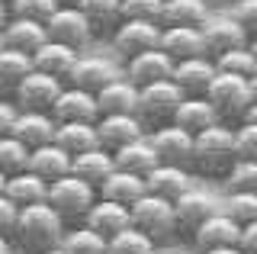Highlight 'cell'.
I'll return each instance as SVG.
<instances>
[{"mask_svg":"<svg viewBox=\"0 0 257 254\" xmlns=\"http://www.w3.org/2000/svg\"><path fill=\"white\" fill-rule=\"evenodd\" d=\"M64 219L52 209L48 203H36V206H23L16 228L10 235V241L20 248L23 254H45L52 248H61L64 241Z\"/></svg>","mask_w":257,"mask_h":254,"instance_id":"6da1fadb","label":"cell"},{"mask_svg":"<svg viewBox=\"0 0 257 254\" xmlns=\"http://www.w3.org/2000/svg\"><path fill=\"white\" fill-rule=\"evenodd\" d=\"M238 161L235 152V125H212V129L193 136V164L190 171L203 174L212 180H225V174L231 171V164Z\"/></svg>","mask_w":257,"mask_h":254,"instance_id":"7a4b0ae2","label":"cell"},{"mask_svg":"<svg viewBox=\"0 0 257 254\" xmlns=\"http://www.w3.org/2000/svg\"><path fill=\"white\" fill-rule=\"evenodd\" d=\"M206 100L212 103L215 116H219V122L225 125H241L247 116V109H251L254 103V93H251V84H247V77H235V74H215L212 84H209L206 90Z\"/></svg>","mask_w":257,"mask_h":254,"instance_id":"3957f363","label":"cell"},{"mask_svg":"<svg viewBox=\"0 0 257 254\" xmlns=\"http://www.w3.org/2000/svg\"><path fill=\"white\" fill-rule=\"evenodd\" d=\"M100 200V193H96V187H90L87 180L74 177V174H68V177H58L48 184V206H52L55 212L64 219V225H84L87 212H90V206Z\"/></svg>","mask_w":257,"mask_h":254,"instance_id":"277c9868","label":"cell"},{"mask_svg":"<svg viewBox=\"0 0 257 254\" xmlns=\"http://www.w3.org/2000/svg\"><path fill=\"white\" fill-rule=\"evenodd\" d=\"M128 216H132V225L145 232L151 241L158 244H167L177 238V219H174V203L161 200L155 193H145L139 196L132 206H128Z\"/></svg>","mask_w":257,"mask_h":254,"instance_id":"5b68a950","label":"cell"},{"mask_svg":"<svg viewBox=\"0 0 257 254\" xmlns=\"http://www.w3.org/2000/svg\"><path fill=\"white\" fill-rule=\"evenodd\" d=\"M180 103H183L180 87L174 81H158V84L139 87V109H135V116L151 132V129H161V125H171Z\"/></svg>","mask_w":257,"mask_h":254,"instance_id":"8992f818","label":"cell"},{"mask_svg":"<svg viewBox=\"0 0 257 254\" xmlns=\"http://www.w3.org/2000/svg\"><path fill=\"white\" fill-rule=\"evenodd\" d=\"M161 23H148V20H122L116 29H112L109 42H112V52L119 55L122 61L135 58L142 52H155L161 49Z\"/></svg>","mask_w":257,"mask_h":254,"instance_id":"52a82bcc","label":"cell"},{"mask_svg":"<svg viewBox=\"0 0 257 254\" xmlns=\"http://www.w3.org/2000/svg\"><path fill=\"white\" fill-rule=\"evenodd\" d=\"M45 33L52 42H61V45H71V49H87V45L93 42V29L90 23H87V17L77 10L74 4H61L58 10L48 17L45 23Z\"/></svg>","mask_w":257,"mask_h":254,"instance_id":"ba28073f","label":"cell"},{"mask_svg":"<svg viewBox=\"0 0 257 254\" xmlns=\"http://www.w3.org/2000/svg\"><path fill=\"white\" fill-rule=\"evenodd\" d=\"M61 90H64V81L48 77V74L32 68V74L23 77V84L16 87L13 103H16V109H29V113H52Z\"/></svg>","mask_w":257,"mask_h":254,"instance_id":"9c48e42d","label":"cell"},{"mask_svg":"<svg viewBox=\"0 0 257 254\" xmlns=\"http://www.w3.org/2000/svg\"><path fill=\"white\" fill-rule=\"evenodd\" d=\"M148 142L155 148L161 164H177V168H190L193 164V136L177 125H161V129L148 132Z\"/></svg>","mask_w":257,"mask_h":254,"instance_id":"30bf717a","label":"cell"},{"mask_svg":"<svg viewBox=\"0 0 257 254\" xmlns=\"http://www.w3.org/2000/svg\"><path fill=\"white\" fill-rule=\"evenodd\" d=\"M199 33H203L209 58H219L225 52H235V49H244L247 45V33L231 20V13H225V17H215L212 13V17L199 26Z\"/></svg>","mask_w":257,"mask_h":254,"instance_id":"8fae6325","label":"cell"},{"mask_svg":"<svg viewBox=\"0 0 257 254\" xmlns=\"http://www.w3.org/2000/svg\"><path fill=\"white\" fill-rule=\"evenodd\" d=\"M219 212V200H212V196L206 193V190H187V193L180 196V200L174 203V219H177V235H190L196 232L199 225Z\"/></svg>","mask_w":257,"mask_h":254,"instance_id":"7c38bea8","label":"cell"},{"mask_svg":"<svg viewBox=\"0 0 257 254\" xmlns=\"http://www.w3.org/2000/svg\"><path fill=\"white\" fill-rule=\"evenodd\" d=\"M148 136V129L142 125V119L135 113H112V116H100L96 119V139L106 152H119L128 142Z\"/></svg>","mask_w":257,"mask_h":254,"instance_id":"4fadbf2b","label":"cell"},{"mask_svg":"<svg viewBox=\"0 0 257 254\" xmlns=\"http://www.w3.org/2000/svg\"><path fill=\"white\" fill-rule=\"evenodd\" d=\"M10 136L20 139L29 152H36V148L55 142V136H58V119L52 113H29V109H20Z\"/></svg>","mask_w":257,"mask_h":254,"instance_id":"5bb4252c","label":"cell"},{"mask_svg":"<svg viewBox=\"0 0 257 254\" xmlns=\"http://www.w3.org/2000/svg\"><path fill=\"white\" fill-rule=\"evenodd\" d=\"M52 116L58 122H96L100 119V106H96V93H87L80 87L64 84V90L58 93L52 106Z\"/></svg>","mask_w":257,"mask_h":254,"instance_id":"9a60e30c","label":"cell"},{"mask_svg":"<svg viewBox=\"0 0 257 254\" xmlns=\"http://www.w3.org/2000/svg\"><path fill=\"white\" fill-rule=\"evenodd\" d=\"M171 74H174V61H171V55H164L161 49L142 52V55H135V58H128L125 61V71H122V77H125V81H132L135 87L171 81Z\"/></svg>","mask_w":257,"mask_h":254,"instance_id":"2e32d148","label":"cell"},{"mask_svg":"<svg viewBox=\"0 0 257 254\" xmlns=\"http://www.w3.org/2000/svg\"><path fill=\"white\" fill-rule=\"evenodd\" d=\"M219 74L215 71V61L209 55H199V58H187V61H177L171 81L183 90V97H206L212 77Z\"/></svg>","mask_w":257,"mask_h":254,"instance_id":"e0dca14e","label":"cell"},{"mask_svg":"<svg viewBox=\"0 0 257 254\" xmlns=\"http://www.w3.org/2000/svg\"><path fill=\"white\" fill-rule=\"evenodd\" d=\"M238 238H241V225L219 209L215 216H209L193 232V244L203 254V251H212V248H231V244H238Z\"/></svg>","mask_w":257,"mask_h":254,"instance_id":"ac0fdd59","label":"cell"},{"mask_svg":"<svg viewBox=\"0 0 257 254\" xmlns=\"http://www.w3.org/2000/svg\"><path fill=\"white\" fill-rule=\"evenodd\" d=\"M190 187H193L190 168H177V164H158V168L145 177V190L161 196V200H167V203H177Z\"/></svg>","mask_w":257,"mask_h":254,"instance_id":"d6986e66","label":"cell"},{"mask_svg":"<svg viewBox=\"0 0 257 254\" xmlns=\"http://www.w3.org/2000/svg\"><path fill=\"white\" fill-rule=\"evenodd\" d=\"M161 52L171 55L174 65L187 58H199V55H206L203 33L196 26H164L161 29Z\"/></svg>","mask_w":257,"mask_h":254,"instance_id":"ffe728a7","label":"cell"},{"mask_svg":"<svg viewBox=\"0 0 257 254\" xmlns=\"http://www.w3.org/2000/svg\"><path fill=\"white\" fill-rule=\"evenodd\" d=\"M77 58H80L77 49L61 45V42H52V39H48L42 49L32 55V68L42 71V74H48V77H58V81L68 84L71 71H74V65H77Z\"/></svg>","mask_w":257,"mask_h":254,"instance_id":"44dd1931","label":"cell"},{"mask_svg":"<svg viewBox=\"0 0 257 254\" xmlns=\"http://www.w3.org/2000/svg\"><path fill=\"white\" fill-rule=\"evenodd\" d=\"M116 77H119L116 68H112L106 58L80 55L77 65H74V71H71V77H68V84H71V87H80V90H87V93H100L103 87L112 84Z\"/></svg>","mask_w":257,"mask_h":254,"instance_id":"7402d4cb","label":"cell"},{"mask_svg":"<svg viewBox=\"0 0 257 254\" xmlns=\"http://www.w3.org/2000/svg\"><path fill=\"white\" fill-rule=\"evenodd\" d=\"M84 225H87V228H93V232H100V235L109 241L112 235L125 232V228L132 225V216H128V206H122V203L96 200V203L90 206V212H87Z\"/></svg>","mask_w":257,"mask_h":254,"instance_id":"603a6c76","label":"cell"},{"mask_svg":"<svg viewBox=\"0 0 257 254\" xmlns=\"http://www.w3.org/2000/svg\"><path fill=\"white\" fill-rule=\"evenodd\" d=\"M174 125L183 129V132H190V136H199V132L219 125V116H215L212 103L206 97H183V103L174 113Z\"/></svg>","mask_w":257,"mask_h":254,"instance_id":"cb8c5ba5","label":"cell"},{"mask_svg":"<svg viewBox=\"0 0 257 254\" xmlns=\"http://www.w3.org/2000/svg\"><path fill=\"white\" fill-rule=\"evenodd\" d=\"M112 171H116L112 152H106L103 145H96V148H90V152L71 158V174H74V177H80V180H87V184L96 187V190H100V184L109 177Z\"/></svg>","mask_w":257,"mask_h":254,"instance_id":"d4e9b609","label":"cell"},{"mask_svg":"<svg viewBox=\"0 0 257 254\" xmlns=\"http://www.w3.org/2000/svg\"><path fill=\"white\" fill-rule=\"evenodd\" d=\"M4 39H7V49L23 52V55H36L48 42V33H45L42 23L10 17V20H7V26H4Z\"/></svg>","mask_w":257,"mask_h":254,"instance_id":"484cf974","label":"cell"},{"mask_svg":"<svg viewBox=\"0 0 257 254\" xmlns=\"http://www.w3.org/2000/svg\"><path fill=\"white\" fill-rule=\"evenodd\" d=\"M112 161H116L119 171L139 174V177H148V174L161 164L155 148H151V142H148V136H142V139L128 142V145H122L119 152H112Z\"/></svg>","mask_w":257,"mask_h":254,"instance_id":"4316f807","label":"cell"},{"mask_svg":"<svg viewBox=\"0 0 257 254\" xmlns=\"http://www.w3.org/2000/svg\"><path fill=\"white\" fill-rule=\"evenodd\" d=\"M74 7L87 17L93 36H112L122 23V0H74Z\"/></svg>","mask_w":257,"mask_h":254,"instance_id":"83f0119b","label":"cell"},{"mask_svg":"<svg viewBox=\"0 0 257 254\" xmlns=\"http://www.w3.org/2000/svg\"><path fill=\"white\" fill-rule=\"evenodd\" d=\"M96 106L100 116H112V113H135L139 109V87L125 77H116L112 84H106L96 93Z\"/></svg>","mask_w":257,"mask_h":254,"instance_id":"f1b7e54d","label":"cell"},{"mask_svg":"<svg viewBox=\"0 0 257 254\" xmlns=\"http://www.w3.org/2000/svg\"><path fill=\"white\" fill-rule=\"evenodd\" d=\"M7 200H13L16 206H36V203H45L48 200V180H42L39 174H32L29 168L7 177V187H4Z\"/></svg>","mask_w":257,"mask_h":254,"instance_id":"f546056e","label":"cell"},{"mask_svg":"<svg viewBox=\"0 0 257 254\" xmlns=\"http://www.w3.org/2000/svg\"><path fill=\"white\" fill-rule=\"evenodd\" d=\"M100 200H112V203H122V206H132L139 196H145L148 190H145V177L139 174H128V171H112L106 180L100 184Z\"/></svg>","mask_w":257,"mask_h":254,"instance_id":"4dcf8cb0","label":"cell"},{"mask_svg":"<svg viewBox=\"0 0 257 254\" xmlns=\"http://www.w3.org/2000/svg\"><path fill=\"white\" fill-rule=\"evenodd\" d=\"M29 171L39 174L42 180H58V177H68L71 174V155L64 152L58 142H52V145H42L36 148V152L29 155Z\"/></svg>","mask_w":257,"mask_h":254,"instance_id":"1f68e13d","label":"cell"},{"mask_svg":"<svg viewBox=\"0 0 257 254\" xmlns=\"http://www.w3.org/2000/svg\"><path fill=\"white\" fill-rule=\"evenodd\" d=\"M212 17L209 0H164L161 26H203Z\"/></svg>","mask_w":257,"mask_h":254,"instance_id":"d6a6232c","label":"cell"},{"mask_svg":"<svg viewBox=\"0 0 257 254\" xmlns=\"http://www.w3.org/2000/svg\"><path fill=\"white\" fill-rule=\"evenodd\" d=\"M29 74H32V55H23L13 49L0 52V100H13L16 87Z\"/></svg>","mask_w":257,"mask_h":254,"instance_id":"836d02e7","label":"cell"},{"mask_svg":"<svg viewBox=\"0 0 257 254\" xmlns=\"http://www.w3.org/2000/svg\"><path fill=\"white\" fill-rule=\"evenodd\" d=\"M55 142H58L71 158L84 155V152H90V148L100 145V139H96V122H58Z\"/></svg>","mask_w":257,"mask_h":254,"instance_id":"e575fe53","label":"cell"},{"mask_svg":"<svg viewBox=\"0 0 257 254\" xmlns=\"http://www.w3.org/2000/svg\"><path fill=\"white\" fill-rule=\"evenodd\" d=\"M61 248L68 251V254H106L109 251V241L100 232H93V228L77 225V228H71V232H64Z\"/></svg>","mask_w":257,"mask_h":254,"instance_id":"d590c367","label":"cell"},{"mask_svg":"<svg viewBox=\"0 0 257 254\" xmlns=\"http://www.w3.org/2000/svg\"><path fill=\"white\" fill-rule=\"evenodd\" d=\"M219 209L244 228V225H251V222H257V193H225Z\"/></svg>","mask_w":257,"mask_h":254,"instance_id":"8d00e7d4","label":"cell"},{"mask_svg":"<svg viewBox=\"0 0 257 254\" xmlns=\"http://www.w3.org/2000/svg\"><path fill=\"white\" fill-rule=\"evenodd\" d=\"M225 193H257V161H244L238 158L231 164V171L222 180Z\"/></svg>","mask_w":257,"mask_h":254,"instance_id":"74e56055","label":"cell"},{"mask_svg":"<svg viewBox=\"0 0 257 254\" xmlns=\"http://www.w3.org/2000/svg\"><path fill=\"white\" fill-rule=\"evenodd\" d=\"M215 61V71H222V74H235V77H251L257 74V58L251 55V49H235V52H225L219 55V58H212Z\"/></svg>","mask_w":257,"mask_h":254,"instance_id":"f35d334b","label":"cell"},{"mask_svg":"<svg viewBox=\"0 0 257 254\" xmlns=\"http://www.w3.org/2000/svg\"><path fill=\"white\" fill-rule=\"evenodd\" d=\"M29 155H32V152L23 145L20 139L4 136V139H0V174L13 177V174L26 171V168H29Z\"/></svg>","mask_w":257,"mask_h":254,"instance_id":"ab89813d","label":"cell"},{"mask_svg":"<svg viewBox=\"0 0 257 254\" xmlns=\"http://www.w3.org/2000/svg\"><path fill=\"white\" fill-rule=\"evenodd\" d=\"M158 244L151 241L145 232H139L135 225H128L125 232H119V235H112L109 238V254H151Z\"/></svg>","mask_w":257,"mask_h":254,"instance_id":"60d3db41","label":"cell"},{"mask_svg":"<svg viewBox=\"0 0 257 254\" xmlns=\"http://www.w3.org/2000/svg\"><path fill=\"white\" fill-rule=\"evenodd\" d=\"M58 0H10V17H20V20H32V23H48L55 10H58Z\"/></svg>","mask_w":257,"mask_h":254,"instance_id":"b9f144b4","label":"cell"},{"mask_svg":"<svg viewBox=\"0 0 257 254\" xmlns=\"http://www.w3.org/2000/svg\"><path fill=\"white\" fill-rule=\"evenodd\" d=\"M164 0H122V20H148L161 23Z\"/></svg>","mask_w":257,"mask_h":254,"instance_id":"7bdbcfd3","label":"cell"},{"mask_svg":"<svg viewBox=\"0 0 257 254\" xmlns=\"http://www.w3.org/2000/svg\"><path fill=\"white\" fill-rule=\"evenodd\" d=\"M235 152L244 161H257V125L254 122L235 125Z\"/></svg>","mask_w":257,"mask_h":254,"instance_id":"ee69618b","label":"cell"},{"mask_svg":"<svg viewBox=\"0 0 257 254\" xmlns=\"http://www.w3.org/2000/svg\"><path fill=\"white\" fill-rule=\"evenodd\" d=\"M231 20L247 33V39L257 36V0H235L231 4Z\"/></svg>","mask_w":257,"mask_h":254,"instance_id":"f6af8a7d","label":"cell"},{"mask_svg":"<svg viewBox=\"0 0 257 254\" xmlns=\"http://www.w3.org/2000/svg\"><path fill=\"white\" fill-rule=\"evenodd\" d=\"M16 219H20V206L13 200H7V193H0V235L10 238L16 228Z\"/></svg>","mask_w":257,"mask_h":254,"instance_id":"bcb514c9","label":"cell"},{"mask_svg":"<svg viewBox=\"0 0 257 254\" xmlns=\"http://www.w3.org/2000/svg\"><path fill=\"white\" fill-rule=\"evenodd\" d=\"M16 113H20V109H16V103H13V100H0V139L13 132Z\"/></svg>","mask_w":257,"mask_h":254,"instance_id":"7dc6e473","label":"cell"},{"mask_svg":"<svg viewBox=\"0 0 257 254\" xmlns=\"http://www.w3.org/2000/svg\"><path fill=\"white\" fill-rule=\"evenodd\" d=\"M238 248H241V254H257V222H251V225L241 228Z\"/></svg>","mask_w":257,"mask_h":254,"instance_id":"c3c4849f","label":"cell"},{"mask_svg":"<svg viewBox=\"0 0 257 254\" xmlns=\"http://www.w3.org/2000/svg\"><path fill=\"white\" fill-rule=\"evenodd\" d=\"M7 20H10V4H7V0H0V29L7 26Z\"/></svg>","mask_w":257,"mask_h":254,"instance_id":"681fc988","label":"cell"},{"mask_svg":"<svg viewBox=\"0 0 257 254\" xmlns=\"http://www.w3.org/2000/svg\"><path fill=\"white\" fill-rule=\"evenodd\" d=\"M203 254H241V248L231 244V248H212V251H203Z\"/></svg>","mask_w":257,"mask_h":254,"instance_id":"f907efd6","label":"cell"},{"mask_svg":"<svg viewBox=\"0 0 257 254\" xmlns=\"http://www.w3.org/2000/svg\"><path fill=\"white\" fill-rule=\"evenodd\" d=\"M0 254H13V241L7 235H0Z\"/></svg>","mask_w":257,"mask_h":254,"instance_id":"816d5d0a","label":"cell"},{"mask_svg":"<svg viewBox=\"0 0 257 254\" xmlns=\"http://www.w3.org/2000/svg\"><path fill=\"white\" fill-rule=\"evenodd\" d=\"M244 122H254V125H257V100L251 103V109H247V116H244Z\"/></svg>","mask_w":257,"mask_h":254,"instance_id":"f5cc1de1","label":"cell"},{"mask_svg":"<svg viewBox=\"0 0 257 254\" xmlns=\"http://www.w3.org/2000/svg\"><path fill=\"white\" fill-rule=\"evenodd\" d=\"M247 49H251V55L257 58V36H251V39H247Z\"/></svg>","mask_w":257,"mask_h":254,"instance_id":"db71d44e","label":"cell"},{"mask_svg":"<svg viewBox=\"0 0 257 254\" xmlns=\"http://www.w3.org/2000/svg\"><path fill=\"white\" fill-rule=\"evenodd\" d=\"M247 84H251V93H254V100H257V74H254V77H251Z\"/></svg>","mask_w":257,"mask_h":254,"instance_id":"11a10c76","label":"cell"},{"mask_svg":"<svg viewBox=\"0 0 257 254\" xmlns=\"http://www.w3.org/2000/svg\"><path fill=\"white\" fill-rule=\"evenodd\" d=\"M7 49V39H4V29H0V52Z\"/></svg>","mask_w":257,"mask_h":254,"instance_id":"9f6ffc18","label":"cell"},{"mask_svg":"<svg viewBox=\"0 0 257 254\" xmlns=\"http://www.w3.org/2000/svg\"><path fill=\"white\" fill-rule=\"evenodd\" d=\"M4 187H7V174H0V193H4Z\"/></svg>","mask_w":257,"mask_h":254,"instance_id":"6f0895ef","label":"cell"},{"mask_svg":"<svg viewBox=\"0 0 257 254\" xmlns=\"http://www.w3.org/2000/svg\"><path fill=\"white\" fill-rule=\"evenodd\" d=\"M45 254H68L64 248H52V251H45Z\"/></svg>","mask_w":257,"mask_h":254,"instance_id":"680465c9","label":"cell"},{"mask_svg":"<svg viewBox=\"0 0 257 254\" xmlns=\"http://www.w3.org/2000/svg\"><path fill=\"white\" fill-rule=\"evenodd\" d=\"M151 254H167V251H161V248H155V251H151Z\"/></svg>","mask_w":257,"mask_h":254,"instance_id":"91938a15","label":"cell"},{"mask_svg":"<svg viewBox=\"0 0 257 254\" xmlns=\"http://www.w3.org/2000/svg\"><path fill=\"white\" fill-rule=\"evenodd\" d=\"M58 4H74V0H58Z\"/></svg>","mask_w":257,"mask_h":254,"instance_id":"94428289","label":"cell"},{"mask_svg":"<svg viewBox=\"0 0 257 254\" xmlns=\"http://www.w3.org/2000/svg\"><path fill=\"white\" fill-rule=\"evenodd\" d=\"M7 4H10V0H7Z\"/></svg>","mask_w":257,"mask_h":254,"instance_id":"6125c7cd","label":"cell"},{"mask_svg":"<svg viewBox=\"0 0 257 254\" xmlns=\"http://www.w3.org/2000/svg\"><path fill=\"white\" fill-rule=\"evenodd\" d=\"M231 4H235V0H231Z\"/></svg>","mask_w":257,"mask_h":254,"instance_id":"be15d7a7","label":"cell"},{"mask_svg":"<svg viewBox=\"0 0 257 254\" xmlns=\"http://www.w3.org/2000/svg\"><path fill=\"white\" fill-rule=\"evenodd\" d=\"M106 254H109V251H106Z\"/></svg>","mask_w":257,"mask_h":254,"instance_id":"e7e4bbea","label":"cell"}]
</instances>
